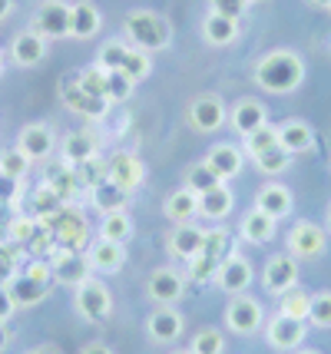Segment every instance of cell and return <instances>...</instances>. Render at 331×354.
Here are the masks:
<instances>
[{"mask_svg":"<svg viewBox=\"0 0 331 354\" xmlns=\"http://www.w3.org/2000/svg\"><path fill=\"white\" fill-rule=\"evenodd\" d=\"M255 83L275 96L295 93L305 83V63L295 50H272L255 63Z\"/></svg>","mask_w":331,"mask_h":354,"instance_id":"6da1fadb","label":"cell"},{"mask_svg":"<svg viewBox=\"0 0 331 354\" xmlns=\"http://www.w3.org/2000/svg\"><path fill=\"white\" fill-rule=\"evenodd\" d=\"M123 30H126V40L133 46H140L146 53H156V50H166L169 40H173V27H169V20L156 10H133L126 14V24H123Z\"/></svg>","mask_w":331,"mask_h":354,"instance_id":"7a4b0ae2","label":"cell"},{"mask_svg":"<svg viewBox=\"0 0 331 354\" xmlns=\"http://www.w3.org/2000/svg\"><path fill=\"white\" fill-rule=\"evenodd\" d=\"M47 229L53 232V242L60 248H66V252H79V248L86 245V239H90L86 216L79 209H70V205H64L57 216H50Z\"/></svg>","mask_w":331,"mask_h":354,"instance_id":"3957f363","label":"cell"},{"mask_svg":"<svg viewBox=\"0 0 331 354\" xmlns=\"http://www.w3.org/2000/svg\"><path fill=\"white\" fill-rule=\"evenodd\" d=\"M73 301H77L79 318H83V322H90V324H103L106 318H110V311H113V295H110V288H106L100 278H86V281L77 288Z\"/></svg>","mask_w":331,"mask_h":354,"instance_id":"277c9868","label":"cell"},{"mask_svg":"<svg viewBox=\"0 0 331 354\" xmlns=\"http://www.w3.org/2000/svg\"><path fill=\"white\" fill-rule=\"evenodd\" d=\"M189 126L192 129H199V133H216L225 126L229 120V109L222 103L219 93H199V96H192L189 103Z\"/></svg>","mask_w":331,"mask_h":354,"instance_id":"5b68a950","label":"cell"},{"mask_svg":"<svg viewBox=\"0 0 331 354\" xmlns=\"http://www.w3.org/2000/svg\"><path fill=\"white\" fill-rule=\"evenodd\" d=\"M262 324H265V308L249 295H236L225 305V328L232 335H255Z\"/></svg>","mask_w":331,"mask_h":354,"instance_id":"8992f818","label":"cell"},{"mask_svg":"<svg viewBox=\"0 0 331 354\" xmlns=\"http://www.w3.org/2000/svg\"><path fill=\"white\" fill-rule=\"evenodd\" d=\"M40 37L47 40H60V37H70V3L64 0H44L33 14V27Z\"/></svg>","mask_w":331,"mask_h":354,"instance_id":"52a82bcc","label":"cell"},{"mask_svg":"<svg viewBox=\"0 0 331 354\" xmlns=\"http://www.w3.org/2000/svg\"><path fill=\"white\" fill-rule=\"evenodd\" d=\"M262 285H265V292L278 295L282 298L285 292H292V288H299V259L288 252V255H272L265 265V272H262Z\"/></svg>","mask_w":331,"mask_h":354,"instance_id":"ba28073f","label":"cell"},{"mask_svg":"<svg viewBox=\"0 0 331 354\" xmlns=\"http://www.w3.org/2000/svg\"><path fill=\"white\" fill-rule=\"evenodd\" d=\"M50 268H53V281H57V285H70V288H79L86 278H93V265H90V259H86L83 252L57 248Z\"/></svg>","mask_w":331,"mask_h":354,"instance_id":"9c48e42d","label":"cell"},{"mask_svg":"<svg viewBox=\"0 0 331 354\" xmlns=\"http://www.w3.org/2000/svg\"><path fill=\"white\" fill-rule=\"evenodd\" d=\"M106 179H110L116 189H123L126 196H133V192L146 183V166H142L140 156L120 153V156H113L110 162H106Z\"/></svg>","mask_w":331,"mask_h":354,"instance_id":"30bf717a","label":"cell"},{"mask_svg":"<svg viewBox=\"0 0 331 354\" xmlns=\"http://www.w3.org/2000/svg\"><path fill=\"white\" fill-rule=\"evenodd\" d=\"M305 335H308L305 322L288 318V315H275V318L265 324V338H268V344H272L275 351H299L301 341H305Z\"/></svg>","mask_w":331,"mask_h":354,"instance_id":"8fae6325","label":"cell"},{"mask_svg":"<svg viewBox=\"0 0 331 354\" xmlns=\"http://www.w3.org/2000/svg\"><path fill=\"white\" fill-rule=\"evenodd\" d=\"M252 275H255L252 265L245 262L242 255L232 252V255H225V259H222L219 272H216V285H219L225 295H232V298H236V295H245V288L252 285Z\"/></svg>","mask_w":331,"mask_h":354,"instance_id":"7c38bea8","label":"cell"},{"mask_svg":"<svg viewBox=\"0 0 331 354\" xmlns=\"http://www.w3.org/2000/svg\"><path fill=\"white\" fill-rule=\"evenodd\" d=\"M17 149L27 156L30 162H47L53 149H57V139H53V129L44 123H30L27 129H20L17 136Z\"/></svg>","mask_w":331,"mask_h":354,"instance_id":"4fadbf2b","label":"cell"},{"mask_svg":"<svg viewBox=\"0 0 331 354\" xmlns=\"http://www.w3.org/2000/svg\"><path fill=\"white\" fill-rule=\"evenodd\" d=\"M325 245H328V235L315 222H299L288 232V252L295 259H318L325 252Z\"/></svg>","mask_w":331,"mask_h":354,"instance_id":"5bb4252c","label":"cell"},{"mask_svg":"<svg viewBox=\"0 0 331 354\" xmlns=\"http://www.w3.org/2000/svg\"><path fill=\"white\" fill-rule=\"evenodd\" d=\"M47 53H50V40L40 37L37 30H20L14 37V44H10V60L17 66H23V70L40 66V63L47 60Z\"/></svg>","mask_w":331,"mask_h":354,"instance_id":"9a60e30c","label":"cell"},{"mask_svg":"<svg viewBox=\"0 0 331 354\" xmlns=\"http://www.w3.org/2000/svg\"><path fill=\"white\" fill-rule=\"evenodd\" d=\"M96 156H100V139H96V133H90V129L66 133L64 142H60V159H64L66 166H73V169L93 162Z\"/></svg>","mask_w":331,"mask_h":354,"instance_id":"2e32d148","label":"cell"},{"mask_svg":"<svg viewBox=\"0 0 331 354\" xmlns=\"http://www.w3.org/2000/svg\"><path fill=\"white\" fill-rule=\"evenodd\" d=\"M3 288H7V295H10V301H14L17 308H33V305H40V301L47 298L53 285H50V281H40V278H33V275H27V272L20 268V272H17V275L10 278Z\"/></svg>","mask_w":331,"mask_h":354,"instance_id":"e0dca14e","label":"cell"},{"mask_svg":"<svg viewBox=\"0 0 331 354\" xmlns=\"http://www.w3.org/2000/svg\"><path fill=\"white\" fill-rule=\"evenodd\" d=\"M146 292L156 305H176L182 295H186V278L179 275L176 268H156L149 281H146Z\"/></svg>","mask_w":331,"mask_h":354,"instance_id":"ac0fdd59","label":"cell"},{"mask_svg":"<svg viewBox=\"0 0 331 354\" xmlns=\"http://www.w3.org/2000/svg\"><path fill=\"white\" fill-rule=\"evenodd\" d=\"M182 328H186V322H182V315L173 308V305H159L149 318H146V335L156 341V344H169V341H179V335H182Z\"/></svg>","mask_w":331,"mask_h":354,"instance_id":"d6986e66","label":"cell"},{"mask_svg":"<svg viewBox=\"0 0 331 354\" xmlns=\"http://www.w3.org/2000/svg\"><path fill=\"white\" fill-rule=\"evenodd\" d=\"M205 245V229L202 225H196V222H182V225H176L169 232V239H166V248H169V255L176 259H196Z\"/></svg>","mask_w":331,"mask_h":354,"instance_id":"ffe728a7","label":"cell"},{"mask_svg":"<svg viewBox=\"0 0 331 354\" xmlns=\"http://www.w3.org/2000/svg\"><path fill=\"white\" fill-rule=\"evenodd\" d=\"M103 27V14L93 0H77L70 7V37L73 40H93Z\"/></svg>","mask_w":331,"mask_h":354,"instance_id":"44dd1931","label":"cell"},{"mask_svg":"<svg viewBox=\"0 0 331 354\" xmlns=\"http://www.w3.org/2000/svg\"><path fill=\"white\" fill-rule=\"evenodd\" d=\"M255 209L272 216L275 222H282L288 212H292V189L282 183H265L255 196Z\"/></svg>","mask_w":331,"mask_h":354,"instance_id":"7402d4cb","label":"cell"},{"mask_svg":"<svg viewBox=\"0 0 331 354\" xmlns=\"http://www.w3.org/2000/svg\"><path fill=\"white\" fill-rule=\"evenodd\" d=\"M86 259L93 265V272L100 275H116L123 265H126V245H116V242H106V239H96Z\"/></svg>","mask_w":331,"mask_h":354,"instance_id":"603a6c76","label":"cell"},{"mask_svg":"<svg viewBox=\"0 0 331 354\" xmlns=\"http://www.w3.org/2000/svg\"><path fill=\"white\" fill-rule=\"evenodd\" d=\"M64 100H66V109H73L77 116H83V120H103L106 113H110V100H100V96H90V93H83L73 83H64Z\"/></svg>","mask_w":331,"mask_h":354,"instance_id":"cb8c5ba5","label":"cell"},{"mask_svg":"<svg viewBox=\"0 0 331 354\" xmlns=\"http://www.w3.org/2000/svg\"><path fill=\"white\" fill-rule=\"evenodd\" d=\"M205 166L225 183V179H232V176L242 172V149L232 146V142H216V146L205 153Z\"/></svg>","mask_w":331,"mask_h":354,"instance_id":"d4e9b609","label":"cell"},{"mask_svg":"<svg viewBox=\"0 0 331 354\" xmlns=\"http://www.w3.org/2000/svg\"><path fill=\"white\" fill-rule=\"evenodd\" d=\"M265 123H268V113L258 100H238L236 106H232V129H236L242 139L252 136L255 129Z\"/></svg>","mask_w":331,"mask_h":354,"instance_id":"484cf974","label":"cell"},{"mask_svg":"<svg viewBox=\"0 0 331 354\" xmlns=\"http://www.w3.org/2000/svg\"><path fill=\"white\" fill-rule=\"evenodd\" d=\"M278 146L288 149L292 156L308 153L315 146V133H312V126L305 123V120H285L278 126Z\"/></svg>","mask_w":331,"mask_h":354,"instance_id":"4316f807","label":"cell"},{"mask_svg":"<svg viewBox=\"0 0 331 354\" xmlns=\"http://www.w3.org/2000/svg\"><path fill=\"white\" fill-rule=\"evenodd\" d=\"M166 216H169V222L173 225H182V222H196L199 218V196L192 192V189H176V192H169L166 196Z\"/></svg>","mask_w":331,"mask_h":354,"instance_id":"83f0119b","label":"cell"},{"mask_svg":"<svg viewBox=\"0 0 331 354\" xmlns=\"http://www.w3.org/2000/svg\"><path fill=\"white\" fill-rule=\"evenodd\" d=\"M232 205H236V196H232V189L222 183L216 189H209L199 196V216L209 218V222H222V218L232 212Z\"/></svg>","mask_w":331,"mask_h":354,"instance_id":"f1b7e54d","label":"cell"},{"mask_svg":"<svg viewBox=\"0 0 331 354\" xmlns=\"http://www.w3.org/2000/svg\"><path fill=\"white\" fill-rule=\"evenodd\" d=\"M202 37H205V44L209 46H229V44H236V37H238V20L236 17H222V14H205L202 20Z\"/></svg>","mask_w":331,"mask_h":354,"instance_id":"f546056e","label":"cell"},{"mask_svg":"<svg viewBox=\"0 0 331 354\" xmlns=\"http://www.w3.org/2000/svg\"><path fill=\"white\" fill-rule=\"evenodd\" d=\"M275 218L265 216V212H258V209H252L249 216L242 218V225H238V232H242V239L249 242V245H265V242H272L275 239Z\"/></svg>","mask_w":331,"mask_h":354,"instance_id":"4dcf8cb0","label":"cell"},{"mask_svg":"<svg viewBox=\"0 0 331 354\" xmlns=\"http://www.w3.org/2000/svg\"><path fill=\"white\" fill-rule=\"evenodd\" d=\"M100 239L116 242V245H126L129 239H133V218H129L126 209L103 216V222H100Z\"/></svg>","mask_w":331,"mask_h":354,"instance_id":"1f68e13d","label":"cell"},{"mask_svg":"<svg viewBox=\"0 0 331 354\" xmlns=\"http://www.w3.org/2000/svg\"><path fill=\"white\" fill-rule=\"evenodd\" d=\"M77 179H79L77 169H73V166H66L64 159H60V162L53 166V172H50L47 185H50V189H53V192H57V196H60L64 202H70V199H73V196L79 192V183H77Z\"/></svg>","mask_w":331,"mask_h":354,"instance_id":"d6a6232c","label":"cell"},{"mask_svg":"<svg viewBox=\"0 0 331 354\" xmlns=\"http://www.w3.org/2000/svg\"><path fill=\"white\" fill-rule=\"evenodd\" d=\"M120 73L126 80H133V83H142V80L153 73V53H146L140 46H129V53H126V60H123V66H120Z\"/></svg>","mask_w":331,"mask_h":354,"instance_id":"836d02e7","label":"cell"},{"mask_svg":"<svg viewBox=\"0 0 331 354\" xmlns=\"http://www.w3.org/2000/svg\"><path fill=\"white\" fill-rule=\"evenodd\" d=\"M126 192L123 189H116V185L110 183V179H103L100 185H93V202H96V209L106 216V212H120L123 205H126Z\"/></svg>","mask_w":331,"mask_h":354,"instance_id":"e575fe53","label":"cell"},{"mask_svg":"<svg viewBox=\"0 0 331 354\" xmlns=\"http://www.w3.org/2000/svg\"><path fill=\"white\" fill-rule=\"evenodd\" d=\"M27 172H30V159L20 153V149H3L0 153V176L3 179H14V183H23L27 179Z\"/></svg>","mask_w":331,"mask_h":354,"instance_id":"d590c367","label":"cell"},{"mask_svg":"<svg viewBox=\"0 0 331 354\" xmlns=\"http://www.w3.org/2000/svg\"><path fill=\"white\" fill-rule=\"evenodd\" d=\"M255 166H258L262 176H282V172L292 166V153L282 149V146H272V149H265L262 156H255Z\"/></svg>","mask_w":331,"mask_h":354,"instance_id":"8d00e7d4","label":"cell"},{"mask_svg":"<svg viewBox=\"0 0 331 354\" xmlns=\"http://www.w3.org/2000/svg\"><path fill=\"white\" fill-rule=\"evenodd\" d=\"M216 185H222V179L205 166V159L202 162H196V166H189V172H186V189H192L196 196H202V192L216 189Z\"/></svg>","mask_w":331,"mask_h":354,"instance_id":"74e56055","label":"cell"},{"mask_svg":"<svg viewBox=\"0 0 331 354\" xmlns=\"http://www.w3.org/2000/svg\"><path fill=\"white\" fill-rule=\"evenodd\" d=\"M126 53H129V46L123 44V40H106V44L100 46V53H96V66L106 70V73H113V70L123 66Z\"/></svg>","mask_w":331,"mask_h":354,"instance_id":"f35d334b","label":"cell"},{"mask_svg":"<svg viewBox=\"0 0 331 354\" xmlns=\"http://www.w3.org/2000/svg\"><path fill=\"white\" fill-rule=\"evenodd\" d=\"M308 308H312V295L299 292V288H292V292L282 295V305H278V315H288V318H299V322H308Z\"/></svg>","mask_w":331,"mask_h":354,"instance_id":"ab89813d","label":"cell"},{"mask_svg":"<svg viewBox=\"0 0 331 354\" xmlns=\"http://www.w3.org/2000/svg\"><path fill=\"white\" fill-rule=\"evenodd\" d=\"M272 146H278V126H258L252 136H245V153L252 156H262L265 149H272Z\"/></svg>","mask_w":331,"mask_h":354,"instance_id":"60d3db41","label":"cell"},{"mask_svg":"<svg viewBox=\"0 0 331 354\" xmlns=\"http://www.w3.org/2000/svg\"><path fill=\"white\" fill-rule=\"evenodd\" d=\"M77 86L83 93H90V96H100V100H106V70H100V66H86V70H79L77 77Z\"/></svg>","mask_w":331,"mask_h":354,"instance_id":"b9f144b4","label":"cell"},{"mask_svg":"<svg viewBox=\"0 0 331 354\" xmlns=\"http://www.w3.org/2000/svg\"><path fill=\"white\" fill-rule=\"evenodd\" d=\"M222 259L219 255H209V252H199L196 259H189V278L192 281H209V278H216L219 272Z\"/></svg>","mask_w":331,"mask_h":354,"instance_id":"7bdbcfd3","label":"cell"},{"mask_svg":"<svg viewBox=\"0 0 331 354\" xmlns=\"http://www.w3.org/2000/svg\"><path fill=\"white\" fill-rule=\"evenodd\" d=\"M192 354H222L225 351V338H222V331L216 328H202L196 338H192Z\"/></svg>","mask_w":331,"mask_h":354,"instance_id":"ee69618b","label":"cell"},{"mask_svg":"<svg viewBox=\"0 0 331 354\" xmlns=\"http://www.w3.org/2000/svg\"><path fill=\"white\" fill-rule=\"evenodd\" d=\"M308 322L315 324V328H331V292H318V295H312Z\"/></svg>","mask_w":331,"mask_h":354,"instance_id":"f6af8a7d","label":"cell"},{"mask_svg":"<svg viewBox=\"0 0 331 354\" xmlns=\"http://www.w3.org/2000/svg\"><path fill=\"white\" fill-rule=\"evenodd\" d=\"M133 80H126L120 70H113V73H106V100L110 103H123V100H129V93H133Z\"/></svg>","mask_w":331,"mask_h":354,"instance_id":"bcb514c9","label":"cell"},{"mask_svg":"<svg viewBox=\"0 0 331 354\" xmlns=\"http://www.w3.org/2000/svg\"><path fill=\"white\" fill-rule=\"evenodd\" d=\"M252 0H209V10L212 14H222V17H242L245 14V7H249Z\"/></svg>","mask_w":331,"mask_h":354,"instance_id":"7dc6e473","label":"cell"},{"mask_svg":"<svg viewBox=\"0 0 331 354\" xmlns=\"http://www.w3.org/2000/svg\"><path fill=\"white\" fill-rule=\"evenodd\" d=\"M33 235H37V222H30V218H14V222H10V239H14V242L30 245Z\"/></svg>","mask_w":331,"mask_h":354,"instance_id":"c3c4849f","label":"cell"},{"mask_svg":"<svg viewBox=\"0 0 331 354\" xmlns=\"http://www.w3.org/2000/svg\"><path fill=\"white\" fill-rule=\"evenodd\" d=\"M14 311H17V305L10 301V295H7V288L0 285V322H7V318H10Z\"/></svg>","mask_w":331,"mask_h":354,"instance_id":"681fc988","label":"cell"},{"mask_svg":"<svg viewBox=\"0 0 331 354\" xmlns=\"http://www.w3.org/2000/svg\"><path fill=\"white\" fill-rule=\"evenodd\" d=\"M79 354H113V351L106 348V344H100V341H93V344H86V348H83Z\"/></svg>","mask_w":331,"mask_h":354,"instance_id":"f907efd6","label":"cell"},{"mask_svg":"<svg viewBox=\"0 0 331 354\" xmlns=\"http://www.w3.org/2000/svg\"><path fill=\"white\" fill-rule=\"evenodd\" d=\"M7 344H10V331H7V324L0 322V351H3Z\"/></svg>","mask_w":331,"mask_h":354,"instance_id":"816d5d0a","label":"cell"},{"mask_svg":"<svg viewBox=\"0 0 331 354\" xmlns=\"http://www.w3.org/2000/svg\"><path fill=\"white\" fill-rule=\"evenodd\" d=\"M10 10H14V0H0V20L10 14Z\"/></svg>","mask_w":331,"mask_h":354,"instance_id":"f5cc1de1","label":"cell"},{"mask_svg":"<svg viewBox=\"0 0 331 354\" xmlns=\"http://www.w3.org/2000/svg\"><path fill=\"white\" fill-rule=\"evenodd\" d=\"M30 354H60L57 348H50V344H44V348H37V351H30Z\"/></svg>","mask_w":331,"mask_h":354,"instance_id":"db71d44e","label":"cell"},{"mask_svg":"<svg viewBox=\"0 0 331 354\" xmlns=\"http://www.w3.org/2000/svg\"><path fill=\"white\" fill-rule=\"evenodd\" d=\"M308 3H315V7H325V10L331 7V0H308Z\"/></svg>","mask_w":331,"mask_h":354,"instance_id":"11a10c76","label":"cell"},{"mask_svg":"<svg viewBox=\"0 0 331 354\" xmlns=\"http://www.w3.org/2000/svg\"><path fill=\"white\" fill-rule=\"evenodd\" d=\"M292 354H318V351H312V348H299V351H292Z\"/></svg>","mask_w":331,"mask_h":354,"instance_id":"9f6ffc18","label":"cell"},{"mask_svg":"<svg viewBox=\"0 0 331 354\" xmlns=\"http://www.w3.org/2000/svg\"><path fill=\"white\" fill-rule=\"evenodd\" d=\"M3 63H7V60H3V50H0V73H3Z\"/></svg>","mask_w":331,"mask_h":354,"instance_id":"6f0895ef","label":"cell"},{"mask_svg":"<svg viewBox=\"0 0 331 354\" xmlns=\"http://www.w3.org/2000/svg\"><path fill=\"white\" fill-rule=\"evenodd\" d=\"M328 232H331V209H328Z\"/></svg>","mask_w":331,"mask_h":354,"instance_id":"680465c9","label":"cell"},{"mask_svg":"<svg viewBox=\"0 0 331 354\" xmlns=\"http://www.w3.org/2000/svg\"><path fill=\"white\" fill-rule=\"evenodd\" d=\"M173 354H192V351H173Z\"/></svg>","mask_w":331,"mask_h":354,"instance_id":"91938a15","label":"cell"},{"mask_svg":"<svg viewBox=\"0 0 331 354\" xmlns=\"http://www.w3.org/2000/svg\"><path fill=\"white\" fill-rule=\"evenodd\" d=\"M328 10H331V7H328Z\"/></svg>","mask_w":331,"mask_h":354,"instance_id":"94428289","label":"cell"}]
</instances>
